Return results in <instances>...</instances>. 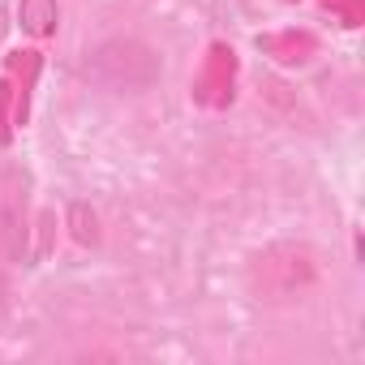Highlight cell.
I'll return each instance as SVG.
<instances>
[{
	"label": "cell",
	"mask_w": 365,
	"mask_h": 365,
	"mask_svg": "<svg viewBox=\"0 0 365 365\" xmlns=\"http://www.w3.org/2000/svg\"><path fill=\"white\" fill-rule=\"evenodd\" d=\"M322 9H335L344 26H361V0H322Z\"/></svg>",
	"instance_id": "cell-3"
},
{
	"label": "cell",
	"mask_w": 365,
	"mask_h": 365,
	"mask_svg": "<svg viewBox=\"0 0 365 365\" xmlns=\"http://www.w3.org/2000/svg\"><path fill=\"white\" fill-rule=\"evenodd\" d=\"M18 18H22V31H31V35L43 39V35L56 31V0H22Z\"/></svg>",
	"instance_id": "cell-2"
},
{
	"label": "cell",
	"mask_w": 365,
	"mask_h": 365,
	"mask_svg": "<svg viewBox=\"0 0 365 365\" xmlns=\"http://www.w3.org/2000/svg\"><path fill=\"white\" fill-rule=\"evenodd\" d=\"M232 78H237V56H232V48L215 43L211 56H207V65H202V73H198L194 95H198L207 108H224V103L232 99Z\"/></svg>",
	"instance_id": "cell-1"
}]
</instances>
